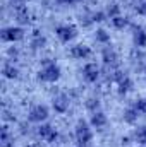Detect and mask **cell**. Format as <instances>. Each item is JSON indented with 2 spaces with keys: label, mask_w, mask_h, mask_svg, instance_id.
I'll use <instances>...</instances> for the list:
<instances>
[{
  "label": "cell",
  "mask_w": 146,
  "mask_h": 147,
  "mask_svg": "<svg viewBox=\"0 0 146 147\" xmlns=\"http://www.w3.org/2000/svg\"><path fill=\"white\" fill-rule=\"evenodd\" d=\"M41 67L36 72V79L40 82H45V84H55L60 80L62 77V69L60 65L53 60V58H41Z\"/></svg>",
  "instance_id": "6da1fadb"
},
{
  "label": "cell",
  "mask_w": 146,
  "mask_h": 147,
  "mask_svg": "<svg viewBox=\"0 0 146 147\" xmlns=\"http://www.w3.org/2000/svg\"><path fill=\"white\" fill-rule=\"evenodd\" d=\"M93 127L89 125V121L86 120H77L76 127H74V139L76 144L79 146H89L93 140Z\"/></svg>",
  "instance_id": "7a4b0ae2"
},
{
  "label": "cell",
  "mask_w": 146,
  "mask_h": 147,
  "mask_svg": "<svg viewBox=\"0 0 146 147\" xmlns=\"http://www.w3.org/2000/svg\"><path fill=\"white\" fill-rule=\"evenodd\" d=\"M48 116H50V108L46 106V105H41V103H36V105H31L29 106V110L26 113V120L29 121V123H45L46 120H48Z\"/></svg>",
  "instance_id": "3957f363"
},
{
  "label": "cell",
  "mask_w": 146,
  "mask_h": 147,
  "mask_svg": "<svg viewBox=\"0 0 146 147\" xmlns=\"http://www.w3.org/2000/svg\"><path fill=\"white\" fill-rule=\"evenodd\" d=\"M36 135L46 144H55L60 139L59 130L53 125H50V123H40L36 127Z\"/></svg>",
  "instance_id": "277c9868"
},
{
  "label": "cell",
  "mask_w": 146,
  "mask_h": 147,
  "mask_svg": "<svg viewBox=\"0 0 146 147\" xmlns=\"http://www.w3.org/2000/svg\"><path fill=\"white\" fill-rule=\"evenodd\" d=\"M24 36H26V31H24L23 26H7L0 33V38H2L3 43H12V45L23 41Z\"/></svg>",
  "instance_id": "5b68a950"
},
{
  "label": "cell",
  "mask_w": 146,
  "mask_h": 147,
  "mask_svg": "<svg viewBox=\"0 0 146 147\" xmlns=\"http://www.w3.org/2000/svg\"><path fill=\"white\" fill-rule=\"evenodd\" d=\"M55 36H57V39H59L62 45H69V43L74 41L76 36H77V28H76L74 24H69V22L59 24V26L55 28Z\"/></svg>",
  "instance_id": "8992f818"
},
{
  "label": "cell",
  "mask_w": 146,
  "mask_h": 147,
  "mask_svg": "<svg viewBox=\"0 0 146 147\" xmlns=\"http://www.w3.org/2000/svg\"><path fill=\"white\" fill-rule=\"evenodd\" d=\"M81 74H83L84 82H88V84H96V82L100 80V77H102V69H100L98 63L88 62V63H84Z\"/></svg>",
  "instance_id": "52a82bcc"
},
{
  "label": "cell",
  "mask_w": 146,
  "mask_h": 147,
  "mask_svg": "<svg viewBox=\"0 0 146 147\" xmlns=\"http://www.w3.org/2000/svg\"><path fill=\"white\" fill-rule=\"evenodd\" d=\"M52 108L57 115H65L71 108V96L67 92H57L52 99Z\"/></svg>",
  "instance_id": "ba28073f"
},
{
  "label": "cell",
  "mask_w": 146,
  "mask_h": 147,
  "mask_svg": "<svg viewBox=\"0 0 146 147\" xmlns=\"http://www.w3.org/2000/svg\"><path fill=\"white\" fill-rule=\"evenodd\" d=\"M102 62L110 70H115L119 67V53L115 51V48L112 45H107L102 48Z\"/></svg>",
  "instance_id": "9c48e42d"
},
{
  "label": "cell",
  "mask_w": 146,
  "mask_h": 147,
  "mask_svg": "<svg viewBox=\"0 0 146 147\" xmlns=\"http://www.w3.org/2000/svg\"><path fill=\"white\" fill-rule=\"evenodd\" d=\"M91 55H93V50L86 43H77V45L71 46V50H69V57L74 60H88Z\"/></svg>",
  "instance_id": "30bf717a"
},
{
  "label": "cell",
  "mask_w": 146,
  "mask_h": 147,
  "mask_svg": "<svg viewBox=\"0 0 146 147\" xmlns=\"http://www.w3.org/2000/svg\"><path fill=\"white\" fill-rule=\"evenodd\" d=\"M89 125L96 130H102L108 125V116L105 115V111L100 110V111H95L89 115Z\"/></svg>",
  "instance_id": "8fae6325"
},
{
  "label": "cell",
  "mask_w": 146,
  "mask_h": 147,
  "mask_svg": "<svg viewBox=\"0 0 146 147\" xmlns=\"http://www.w3.org/2000/svg\"><path fill=\"white\" fill-rule=\"evenodd\" d=\"M132 45L138 50L146 48V31L141 26H132Z\"/></svg>",
  "instance_id": "7c38bea8"
},
{
  "label": "cell",
  "mask_w": 146,
  "mask_h": 147,
  "mask_svg": "<svg viewBox=\"0 0 146 147\" xmlns=\"http://www.w3.org/2000/svg\"><path fill=\"white\" fill-rule=\"evenodd\" d=\"M46 43H48L46 36H45V34H41V31H40V29H35V31H33V34H31V41H29L31 50H33V51H40V50H43V48L46 46Z\"/></svg>",
  "instance_id": "4fadbf2b"
},
{
  "label": "cell",
  "mask_w": 146,
  "mask_h": 147,
  "mask_svg": "<svg viewBox=\"0 0 146 147\" xmlns=\"http://www.w3.org/2000/svg\"><path fill=\"white\" fill-rule=\"evenodd\" d=\"M132 89H134V80H132L129 75H124V77L117 82V87H115V91H117L119 96H127Z\"/></svg>",
  "instance_id": "5bb4252c"
},
{
  "label": "cell",
  "mask_w": 146,
  "mask_h": 147,
  "mask_svg": "<svg viewBox=\"0 0 146 147\" xmlns=\"http://www.w3.org/2000/svg\"><path fill=\"white\" fill-rule=\"evenodd\" d=\"M2 74H3V77L5 79H9V80H16V79H19V67L17 65H14V62L12 60H7V62H3V67H2Z\"/></svg>",
  "instance_id": "9a60e30c"
},
{
  "label": "cell",
  "mask_w": 146,
  "mask_h": 147,
  "mask_svg": "<svg viewBox=\"0 0 146 147\" xmlns=\"http://www.w3.org/2000/svg\"><path fill=\"white\" fill-rule=\"evenodd\" d=\"M139 116H141V113L136 110L132 105H131V106H127L126 110L122 111V121H124V123H127V125H136V123H138V120H139Z\"/></svg>",
  "instance_id": "2e32d148"
},
{
  "label": "cell",
  "mask_w": 146,
  "mask_h": 147,
  "mask_svg": "<svg viewBox=\"0 0 146 147\" xmlns=\"http://www.w3.org/2000/svg\"><path fill=\"white\" fill-rule=\"evenodd\" d=\"M14 17H16V21H17V26H26V24L31 22V14H29V10H28L26 5L16 9V10H14Z\"/></svg>",
  "instance_id": "e0dca14e"
},
{
  "label": "cell",
  "mask_w": 146,
  "mask_h": 147,
  "mask_svg": "<svg viewBox=\"0 0 146 147\" xmlns=\"http://www.w3.org/2000/svg\"><path fill=\"white\" fill-rule=\"evenodd\" d=\"M131 139H132V142L138 144V146H146V125L136 127V128L131 132Z\"/></svg>",
  "instance_id": "ac0fdd59"
},
{
  "label": "cell",
  "mask_w": 146,
  "mask_h": 147,
  "mask_svg": "<svg viewBox=\"0 0 146 147\" xmlns=\"http://www.w3.org/2000/svg\"><path fill=\"white\" fill-rule=\"evenodd\" d=\"M110 22H112V28L117 29V31H124L126 28L131 26V19L127 16H117V17L110 19Z\"/></svg>",
  "instance_id": "d6986e66"
},
{
  "label": "cell",
  "mask_w": 146,
  "mask_h": 147,
  "mask_svg": "<svg viewBox=\"0 0 146 147\" xmlns=\"http://www.w3.org/2000/svg\"><path fill=\"white\" fill-rule=\"evenodd\" d=\"M95 41H96L98 45H102V46H107V45L112 43V36H110V33L107 29L98 28V29L95 31Z\"/></svg>",
  "instance_id": "ffe728a7"
},
{
  "label": "cell",
  "mask_w": 146,
  "mask_h": 147,
  "mask_svg": "<svg viewBox=\"0 0 146 147\" xmlns=\"http://www.w3.org/2000/svg\"><path fill=\"white\" fill-rule=\"evenodd\" d=\"M84 108L89 111V113H95V111L102 110V99L98 96H89L86 101H84Z\"/></svg>",
  "instance_id": "44dd1931"
},
{
  "label": "cell",
  "mask_w": 146,
  "mask_h": 147,
  "mask_svg": "<svg viewBox=\"0 0 146 147\" xmlns=\"http://www.w3.org/2000/svg\"><path fill=\"white\" fill-rule=\"evenodd\" d=\"M105 12L108 16V19H113L117 16H122V5L119 2H108L105 7Z\"/></svg>",
  "instance_id": "7402d4cb"
},
{
  "label": "cell",
  "mask_w": 146,
  "mask_h": 147,
  "mask_svg": "<svg viewBox=\"0 0 146 147\" xmlns=\"http://www.w3.org/2000/svg\"><path fill=\"white\" fill-rule=\"evenodd\" d=\"M0 142H2V147H12L14 137H10V132H9V127H7V125L2 127V137H0Z\"/></svg>",
  "instance_id": "603a6c76"
},
{
  "label": "cell",
  "mask_w": 146,
  "mask_h": 147,
  "mask_svg": "<svg viewBox=\"0 0 146 147\" xmlns=\"http://www.w3.org/2000/svg\"><path fill=\"white\" fill-rule=\"evenodd\" d=\"M91 19H93L95 24H103L108 19V16H107L105 10H96V12H91Z\"/></svg>",
  "instance_id": "cb8c5ba5"
},
{
  "label": "cell",
  "mask_w": 146,
  "mask_h": 147,
  "mask_svg": "<svg viewBox=\"0 0 146 147\" xmlns=\"http://www.w3.org/2000/svg\"><path fill=\"white\" fill-rule=\"evenodd\" d=\"M134 12L138 14V16H146V0H138L136 3H134Z\"/></svg>",
  "instance_id": "d4e9b609"
},
{
  "label": "cell",
  "mask_w": 146,
  "mask_h": 147,
  "mask_svg": "<svg viewBox=\"0 0 146 147\" xmlns=\"http://www.w3.org/2000/svg\"><path fill=\"white\" fill-rule=\"evenodd\" d=\"M55 2L60 3V5H76V3H79L83 0H55Z\"/></svg>",
  "instance_id": "484cf974"
},
{
  "label": "cell",
  "mask_w": 146,
  "mask_h": 147,
  "mask_svg": "<svg viewBox=\"0 0 146 147\" xmlns=\"http://www.w3.org/2000/svg\"><path fill=\"white\" fill-rule=\"evenodd\" d=\"M120 142H122V146H129V144L132 142V139H131V135H127V137H122Z\"/></svg>",
  "instance_id": "4316f807"
},
{
  "label": "cell",
  "mask_w": 146,
  "mask_h": 147,
  "mask_svg": "<svg viewBox=\"0 0 146 147\" xmlns=\"http://www.w3.org/2000/svg\"><path fill=\"white\" fill-rule=\"evenodd\" d=\"M122 2H124V3H132V5H134L138 0H122Z\"/></svg>",
  "instance_id": "83f0119b"
},
{
  "label": "cell",
  "mask_w": 146,
  "mask_h": 147,
  "mask_svg": "<svg viewBox=\"0 0 146 147\" xmlns=\"http://www.w3.org/2000/svg\"><path fill=\"white\" fill-rule=\"evenodd\" d=\"M76 147H89V146H79V144H77V146H76Z\"/></svg>",
  "instance_id": "f1b7e54d"
},
{
  "label": "cell",
  "mask_w": 146,
  "mask_h": 147,
  "mask_svg": "<svg viewBox=\"0 0 146 147\" xmlns=\"http://www.w3.org/2000/svg\"><path fill=\"white\" fill-rule=\"evenodd\" d=\"M138 147H146V146H138Z\"/></svg>",
  "instance_id": "f546056e"
},
{
  "label": "cell",
  "mask_w": 146,
  "mask_h": 147,
  "mask_svg": "<svg viewBox=\"0 0 146 147\" xmlns=\"http://www.w3.org/2000/svg\"><path fill=\"white\" fill-rule=\"evenodd\" d=\"M145 74H146V65H145Z\"/></svg>",
  "instance_id": "4dcf8cb0"
},
{
  "label": "cell",
  "mask_w": 146,
  "mask_h": 147,
  "mask_svg": "<svg viewBox=\"0 0 146 147\" xmlns=\"http://www.w3.org/2000/svg\"><path fill=\"white\" fill-rule=\"evenodd\" d=\"M31 147H35V146H31Z\"/></svg>",
  "instance_id": "1f68e13d"
}]
</instances>
